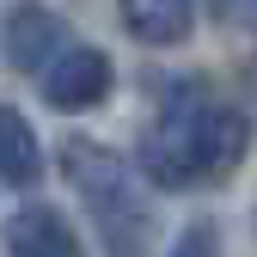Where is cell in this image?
Returning a JSON list of instances; mask_svg holds the SVG:
<instances>
[{"label":"cell","mask_w":257,"mask_h":257,"mask_svg":"<svg viewBox=\"0 0 257 257\" xmlns=\"http://www.w3.org/2000/svg\"><path fill=\"white\" fill-rule=\"evenodd\" d=\"M61 172H68V184L80 190V202L92 208V220H98L104 257H147V251H153L159 220H153V208L141 202L135 166H128L122 153H110L104 141L74 135V141H61Z\"/></svg>","instance_id":"2"},{"label":"cell","mask_w":257,"mask_h":257,"mask_svg":"<svg viewBox=\"0 0 257 257\" xmlns=\"http://www.w3.org/2000/svg\"><path fill=\"white\" fill-rule=\"evenodd\" d=\"M122 31L147 49H178L196 31V0H116Z\"/></svg>","instance_id":"6"},{"label":"cell","mask_w":257,"mask_h":257,"mask_svg":"<svg viewBox=\"0 0 257 257\" xmlns=\"http://www.w3.org/2000/svg\"><path fill=\"white\" fill-rule=\"evenodd\" d=\"M7 257H86L74 220L55 202H25L7 214Z\"/></svg>","instance_id":"5"},{"label":"cell","mask_w":257,"mask_h":257,"mask_svg":"<svg viewBox=\"0 0 257 257\" xmlns=\"http://www.w3.org/2000/svg\"><path fill=\"white\" fill-rule=\"evenodd\" d=\"M245 147H251L245 110L196 92V98H172L159 110V122L141 135L135 166L159 190H202V184H220L227 172H239Z\"/></svg>","instance_id":"1"},{"label":"cell","mask_w":257,"mask_h":257,"mask_svg":"<svg viewBox=\"0 0 257 257\" xmlns=\"http://www.w3.org/2000/svg\"><path fill=\"white\" fill-rule=\"evenodd\" d=\"M166 257H220V233L208 227V220H190V227L178 233V245Z\"/></svg>","instance_id":"8"},{"label":"cell","mask_w":257,"mask_h":257,"mask_svg":"<svg viewBox=\"0 0 257 257\" xmlns=\"http://www.w3.org/2000/svg\"><path fill=\"white\" fill-rule=\"evenodd\" d=\"M0 184H13V190L43 184V141L31 128V116L13 104H0Z\"/></svg>","instance_id":"7"},{"label":"cell","mask_w":257,"mask_h":257,"mask_svg":"<svg viewBox=\"0 0 257 257\" xmlns=\"http://www.w3.org/2000/svg\"><path fill=\"white\" fill-rule=\"evenodd\" d=\"M37 86H43V104H49V110L80 116V110H92V104H104V92H110V55L68 37V43L43 61Z\"/></svg>","instance_id":"3"},{"label":"cell","mask_w":257,"mask_h":257,"mask_svg":"<svg viewBox=\"0 0 257 257\" xmlns=\"http://www.w3.org/2000/svg\"><path fill=\"white\" fill-rule=\"evenodd\" d=\"M68 43V19H61L55 7H43V0H13L7 13V61L13 74H43V61Z\"/></svg>","instance_id":"4"}]
</instances>
